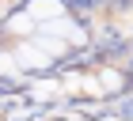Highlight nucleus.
Instances as JSON below:
<instances>
[{"instance_id": "nucleus-1", "label": "nucleus", "mask_w": 133, "mask_h": 121, "mask_svg": "<svg viewBox=\"0 0 133 121\" xmlns=\"http://www.w3.org/2000/svg\"><path fill=\"white\" fill-rule=\"evenodd\" d=\"M31 15L34 19H42V15H61V4H57V0H34Z\"/></svg>"}, {"instance_id": "nucleus-2", "label": "nucleus", "mask_w": 133, "mask_h": 121, "mask_svg": "<svg viewBox=\"0 0 133 121\" xmlns=\"http://www.w3.org/2000/svg\"><path fill=\"white\" fill-rule=\"evenodd\" d=\"M103 83H107L110 91H122V87H125V76H122L118 68H103Z\"/></svg>"}]
</instances>
